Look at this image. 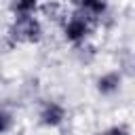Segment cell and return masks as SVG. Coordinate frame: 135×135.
Segmentation results:
<instances>
[{"instance_id": "cell-2", "label": "cell", "mask_w": 135, "mask_h": 135, "mask_svg": "<svg viewBox=\"0 0 135 135\" xmlns=\"http://www.w3.org/2000/svg\"><path fill=\"white\" fill-rule=\"evenodd\" d=\"M93 27H95V19L80 13V11H72L65 17V21L61 23L63 38L72 46H80V44L89 42V36L93 34Z\"/></svg>"}, {"instance_id": "cell-3", "label": "cell", "mask_w": 135, "mask_h": 135, "mask_svg": "<svg viewBox=\"0 0 135 135\" xmlns=\"http://www.w3.org/2000/svg\"><path fill=\"white\" fill-rule=\"evenodd\" d=\"M65 120H68V108L57 99L44 101L38 110V122L46 129H59Z\"/></svg>"}, {"instance_id": "cell-7", "label": "cell", "mask_w": 135, "mask_h": 135, "mask_svg": "<svg viewBox=\"0 0 135 135\" xmlns=\"http://www.w3.org/2000/svg\"><path fill=\"white\" fill-rule=\"evenodd\" d=\"M40 13L46 17V19H53V21H59V23H63L65 21V11H63V6L57 2V0H51V2H44L42 4V8H40Z\"/></svg>"}, {"instance_id": "cell-8", "label": "cell", "mask_w": 135, "mask_h": 135, "mask_svg": "<svg viewBox=\"0 0 135 135\" xmlns=\"http://www.w3.org/2000/svg\"><path fill=\"white\" fill-rule=\"evenodd\" d=\"M0 120H2V133H8V131H11V122H13V114L8 112V108H4V110H2Z\"/></svg>"}, {"instance_id": "cell-6", "label": "cell", "mask_w": 135, "mask_h": 135, "mask_svg": "<svg viewBox=\"0 0 135 135\" xmlns=\"http://www.w3.org/2000/svg\"><path fill=\"white\" fill-rule=\"evenodd\" d=\"M42 8L40 0H11L13 17H32Z\"/></svg>"}, {"instance_id": "cell-9", "label": "cell", "mask_w": 135, "mask_h": 135, "mask_svg": "<svg viewBox=\"0 0 135 135\" xmlns=\"http://www.w3.org/2000/svg\"><path fill=\"white\" fill-rule=\"evenodd\" d=\"M101 135H131V133H129V129H127V127H122V124H114V127L105 129Z\"/></svg>"}, {"instance_id": "cell-4", "label": "cell", "mask_w": 135, "mask_h": 135, "mask_svg": "<svg viewBox=\"0 0 135 135\" xmlns=\"http://www.w3.org/2000/svg\"><path fill=\"white\" fill-rule=\"evenodd\" d=\"M120 84H122V76H120L118 70L103 72V74L95 80V89H97V93H101V95H105V97L118 93V91H120Z\"/></svg>"}, {"instance_id": "cell-10", "label": "cell", "mask_w": 135, "mask_h": 135, "mask_svg": "<svg viewBox=\"0 0 135 135\" xmlns=\"http://www.w3.org/2000/svg\"><path fill=\"white\" fill-rule=\"evenodd\" d=\"M133 68H135V53H133Z\"/></svg>"}, {"instance_id": "cell-5", "label": "cell", "mask_w": 135, "mask_h": 135, "mask_svg": "<svg viewBox=\"0 0 135 135\" xmlns=\"http://www.w3.org/2000/svg\"><path fill=\"white\" fill-rule=\"evenodd\" d=\"M72 4H74V11H80L93 19L103 17L108 13V6H110L108 0H72Z\"/></svg>"}, {"instance_id": "cell-1", "label": "cell", "mask_w": 135, "mask_h": 135, "mask_svg": "<svg viewBox=\"0 0 135 135\" xmlns=\"http://www.w3.org/2000/svg\"><path fill=\"white\" fill-rule=\"evenodd\" d=\"M44 36V27L36 15L32 17H13L6 38L13 44H38Z\"/></svg>"}]
</instances>
